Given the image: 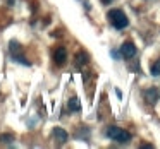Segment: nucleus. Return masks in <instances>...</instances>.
<instances>
[{"label":"nucleus","mask_w":160,"mask_h":149,"mask_svg":"<svg viewBox=\"0 0 160 149\" xmlns=\"http://www.w3.org/2000/svg\"><path fill=\"white\" fill-rule=\"evenodd\" d=\"M108 21H110V24L114 26L115 29H124L126 26L129 24V19L128 16L124 14V12L121 11V9H112L110 12L107 14Z\"/></svg>","instance_id":"obj_1"},{"label":"nucleus","mask_w":160,"mask_h":149,"mask_svg":"<svg viewBox=\"0 0 160 149\" xmlns=\"http://www.w3.org/2000/svg\"><path fill=\"white\" fill-rule=\"evenodd\" d=\"M107 135L115 142H121V144H128L131 141V134L128 130H122L121 127H115V125H110L107 128Z\"/></svg>","instance_id":"obj_2"},{"label":"nucleus","mask_w":160,"mask_h":149,"mask_svg":"<svg viewBox=\"0 0 160 149\" xmlns=\"http://www.w3.org/2000/svg\"><path fill=\"white\" fill-rule=\"evenodd\" d=\"M67 60V52L64 46H59V48L53 50V62L57 63V65H64Z\"/></svg>","instance_id":"obj_3"},{"label":"nucleus","mask_w":160,"mask_h":149,"mask_svg":"<svg viewBox=\"0 0 160 149\" xmlns=\"http://www.w3.org/2000/svg\"><path fill=\"white\" fill-rule=\"evenodd\" d=\"M121 53L124 58H132V57L136 55V46L132 45L131 41H126L124 45L121 46Z\"/></svg>","instance_id":"obj_4"},{"label":"nucleus","mask_w":160,"mask_h":149,"mask_svg":"<svg viewBox=\"0 0 160 149\" xmlns=\"http://www.w3.org/2000/svg\"><path fill=\"white\" fill-rule=\"evenodd\" d=\"M53 139H55L59 144H66V141L69 139V135H67V132L64 130V128H60V127H55L53 128Z\"/></svg>","instance_id":"obj_5"},{"label":"nucleus","mask_w":160,"mask_h":149,"mask_svg":"<svg viewBox=\"0 0 160 149\" xmlns=\"http://www.w3.org/2000/svg\"><path fill=\"white\" fill-rule=\"evenodd\" d=\"M158 98H160V91L155 89V87H153V89H146V91H145V100L148 101V103L155 105Z\"/></svg>","instance_id":"obj_6"},{"label":"nucleus","mask_w":160,"mask_h":149,"mask_svg":"<svg viewBox=\"0 0 160 149\" xmlns=\"http://www.w3.org/2000/svg\"><path fill=\"white\" fill-rule=\"evenodd\" d=\"M67 108H69V111H79L81 110V101L79 98L72 96L69 101H67Z\"/></svg>","instance_id":"obj_7"},{"label":"nucleus","mask_w":160,"mask_h":149,"mask_svg":"<svg viewBox=\"0 0 160 149\" xmlns=\"http://www.w3.org/2000/svg\"><path fill=\"white\" fill-rule=\"evenodd\" d=\"M84 63H88V53L86 52H78V55H76V65L81 67V65H84Z\"/></svg>","instance_id":"obj_8"},{"label":"nucleus","mask_w":160,"mask_h":149,"mask_svg":"<svg viewBox=\"0 0 160 149\" xmlns=\"http://www.w3.org/2000/svg\"><path fill=\"white\" fill-rule=\"evenodd\" d=\"M150 70H152V76H160V60H157V62L152 63V67H150Z\"/></svg>","instance_id":"obj_9"},{"label":"nucleus","mask_w":160,"mask_h":149,"mask_svg":"<svg viewBox=\"0 0 160 149\" xmlns=\"http://www.w3.org/2000/svg\"><path fill=\"white\" fill-rule=\"evenodd\" d=\"M14 141V135L12 134H2L0 135V142H4V144H11Z\"/></svg>","instance_id":"obj_10"},{"label":"nucleus","mask_w":160,"mask_h":149,"mask_svg":"<svg viewBox=\"0 0 160 149\" xmlns=\"http://www.w3.org/2000/svg\"><path fill=\"white\" fill-rule=\"evenodd\" d=\"M11 53H12V57L21 55V53H19V43L18 41H11Z\"/></svg>","instance_id":"obj_11"},{"label":"nucleus","mask_w":160,"mask_h":149,"mask_svg":"<svg viewBox=\"0 0 160 149\" xmlns=\"http://www.w3.org/2000/svg\"><path fill=\"white\" fill-rule=\"evenodd\" d=\"M102 2H103V4H110L112 0H102Z\"/></svg>","instance_id":"obj_12"}]
</instances>
